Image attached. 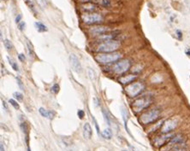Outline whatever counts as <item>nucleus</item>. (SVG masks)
I'll list each match as a JSON object with an SVG mask.
<instances>
[{
    "label": "nucleus",
    "instance_id": "nucleus-1",
    "mask_svg": "<svg viewBox=\"0 0 190 151\" xmlns=\"http://www.w3.org/2000/svg\"><path fill=\"white\" fill-rule=\"evenodd\" d=\"M160 116V110L155 108V109H152L149 111L146 112L143 114H141L140 120L142 124L144 125H148L153 123L154 121H156L157 119Z\"/></svg>",
    "mask_w": 190,
    "mask_h": 151
},
{
    "label": "nucleus",
    "instance_id": "nucleus-2",
    "mask_svg": "<svg viewBox=\"0 0 190 151\" xmlns=\"http://www.w3.org/2000/svg\"><path fill=\"white\" fill-rule=\"evenodd\" d=\"M120 53H105V54H99L95 56V60L99 63H112L114 62H117L118 60L121 58Z\"/></svg>",
    "mask_w": 190,
    "mask_h": 151
},
{
    "label": "nucleus",
    "instance_id": "nucleus-3",
    "mask_svg": "<svg viewBox=\"0 0 190 151\" xmlns=\"http://www.w3.org/2000/svg\"><path fill=\"white\" fill-rule=\"evenodd\" d=\"M152 104V99L149 97H142L136 99L132 104V108L135 113H140L143 109L148 108Z\"/></svg>",
    "mask_w": 190,
    "mask_h": 151
},
{
    "label": "nucleus",
    "instance_id": "nucleus-4",
    "mask_svg": "<svg viewBox=\"0 0 190 151\" xmlns=\"http://www.w3.org/2000/svg\"><path fill=\"white\" fill-rule=\"evenodd\" d=\"M120 47V43L116 40H108L105 41L103 44L99 45L97 49V51L99 52H114Z\"/></svg>",
    "mask_w": 190,
    "mask_h": 151
},
{
    "label": "nucleus",
    "instance_id": "nucleus-5",
    "mask_svg": "<svg viewBox=\"0 0 190 151\" xmlns=\"http://www.w3.org/2000/svg\"><path fill=\"white\" fill-rule=\"evenodd\" d=\"M145 86L142 83L135 82V83H132L129 86H127L126 89H125V92L130 97H135L139 94H140L141 92H143Z\"/></svg>",
    "mask_w": 190,
    "mask_h": 151
},
{
    "label": "nucleus",
    "instance_id": "nucleus-6",
    "mask_svg": "<svg viewBox=\"0 0 190 151\" xmlns=\"http://www.w3.org/2000/svg\"><path fill=\"white\" fill-rule=\"evenodd\" d=\"M83 22L87 25H92V24H100L103 22L104 18L101 15L97 13L85 14L81 16Z\"/></svg>",
    "mask_w": 190,
    "mask_h": 151
},
{
    "label": "nucleus",
    "instance_id": "nucleus-7",
    "mask_svg": "<svg viewBox=\"0 0 190 151\" xmlns=\"http://www.w3.org/2000/svg\"><path fill=\"white\" fill-rule=\"evenodd\" d=\"M178 125V119L176 118H171L164 121V124L161 126L162 133H171L173 130H175Z\"/></svg>",
    "mask_w": 190,
    "mask_h": 151
},
{
    "label": "nucleus",
    "instance_id": "nucleus-8",
    "mask_svg": "<svg viewBox=\"0 0 190 151\" xmlns=\"http://www.w3.org/2000/svg\"><path fill=\"white\" fill-rule=\"evenodd\" d=\"M131 63L129 60H123L118 62L114 67V72L118 74H122L123 73L127 72L130 68Z\"/></svg>",
    "mask_w": 190,
    "mask_h": 151
},
{
    "label": "nucleus",
    "instance_id": "nucleus-9",
    "mask_svg": "<svg viewBox=\"0 0 190 151\" xmlns=\"http://www.w3.org/2000/svg\"><path fill=\"white\" fill-rule=\"evenodd\" d=\"M175 135L171 134V133H163V135L157 137L155 140H154V145L156 147H161L164 145L166 143H169L171 141V139Z\"/></svg>",
    "mask_w": 190,
    "mask_h": 151
},
{
    "label": "nucleus",
    "instance_id": "nucleus-10",
    "mask_svg": "<svg viewBox=\"0 0 190 151\" xmlns=\"http://www.w3.org/2000/svg\"><path fill=\"white\" fill-rule=\"evenodd\" d=\"M69 62H70V65L72 67L73 69L77 73H81L82 72L81 64V62L79 61L78 57L75 54H70L69 55Z\"/></svg>",
    "mask_w": 190,
    "mask_h": 151
},
{
    "label": "nucleus",
    "instance_id": "nucleus-11",
    "mask_svg": "<svg viewBox=\"0 0 190 151\" xmlns=\"http://www.w3.org/2000/svg\"><path fill=\"white\" fill-rule=\"evenodd\" d=\"M62 144L64 145V148L67 150L68 151H72L74 149V143L71 140V138H67V137H64L61 139Z\"/></svg>",
    "mask_w": 190,
    "mask_h": 151
},
{
    "label": "nucleus",
    "instance_id": "nucleus-12",
    "mask_svg": "<svg viewBox=\"0 0 190 151\" xmlns=\"http://www.w3.org/2000/svg\"><path fill=\"white\" fill-rule=\"evenodd\" d=\"M108 31L109 28L105 26H94L92 29H90V33L94 35H104Z\"/></svg>",
    "mask_w": 190,
    "mask_h": 151
},
{
    "label": "nucleus",
    "instance_id": "nucleus-13",
    "mask_svg": "<svg viewBox=\"0 0 190 151\" xmlns=\"http://www.w3.org/2000/svg\"><path fill=\"white\" fill-rule=\"evenodd\" d=\"M185 138H184L183 135H177V136H174L173 138H171V141L169 142V144L171 145H179V144H183L184 142H185Z\"/></svg>",
    "mask_w": 190,
    "mask_h": 151
},
{
    "label": "nucleus",
    "instance_id": "nucleus-14",
    "mask_svg": "<svg viewBox=\"0 0 190 151\" xmlns=\"http://www.w3.org/2000/svg\"><path fill=\"white\" fill-rule=\"evenodd\" d=\"M92 127L89 123H85L83 125V137L86 139H90L92 138Z\"/></svg>",
    "mask_w": 190,
    "mask_h": 151
},
{
    "label": "nucleus",
    "instance_id": "nucleus-15",
    "mask_svg": "<svg viewBox=\"0 0 190 151\" xmlns=\"http://www.w3.org/2000/svg\"><path fill=\"white\" fill-rule=\"evenodd\" d=\"M39 114H40L43 117L49 119H52L54 118V116H55V112L48 111V110L45 109L44 108H39Z\"/></svg>",
    "mask_w": 190,
    "mask_h": 151
},
{
    "label": "nucleus",
    "instance_id": "nucleus-16",
    "mask_svg": "<svg viewBox=\"0 0 190 151\" xmlns=\"http://www.w3.org/2000/svg\"><path fill=\"white\" fill-rule=\"evenodd\" d=\"M136 79V75H132V74H129V75H127V76H123L122 78H120V82H122L123 84H128V83H130L133 80Z\"/></svg>",
    "mask_w": 190,
    "mask_h": 151
},
{
    "label": "nucleus",
    "instance_id": "nucleus-17",
    "mask_svg": "<svg viewBox=\"0 0 190 151\" xmlns=\"http://www.w3.org/2000/svg\"><path fill=\"white\" fill-rule=\"evenodd\" d=\"M34 26L36 27L37 31L39 32V33H44V32H46V31L48 30L46 25H44L43 23H41V22H39V21H36V22L34 23Z\"/></svg>",
    "mask_w": 190,
    "mask_h": 151
},
{
    "label": "nucleus",
    "instance_id": "nucleus-18",
    "mask_svg": "<svg viewBox=\"0 0 190 151\" xmlns=\"http://www.w3.org/2000/svg\"><path fill=\"white\" fill-rule=\"evenodd\" d=\"M102 137L105 139H111L112 138V131L110 128H106L102 131Z\"/></svg>",
    "mask_w": 190,
    "mask_h": 151
},
{
    "label": "nucleus",
    "instance_id": "nucleus-19",
    "mask_svg": "<svg viewBox=\"0 0 190 151\" xmlns=\"http://www.w3.org/2000/svg\"><path fill=\"white\" fill-rule=\"evenodd\" d=\"M121 112H122V115H123V120H124L125 127L128 130V128H127V122H128V119H129V113H128V111L125 109L123 107H122Z\"/></svg>",
    "mask_w": 190,
    "mask_h": 151
},
{
    "label": "nucleus",
    "instance_id": "nucleus-20",
    "mask_svg": "<svg viewBox=\"0 0 190 151\" xmlns=\"http://www.w3.org/2000/svg\"><path fill=\"white\" fill-rule=\"evenodd\" d=\"M82 8H83V10H85L86 11H90V12H92V11H94L95 10H96V6L94 5V4H83L82 5Z\"/></svg>",
    "mask_w": 190,
    "mask_h": 151
},
{
    "label": "nucleus",
    "instance_id": "nucleus-21",
    "mask_svg": "<svg viewBox=\"0 0 190 151\" xmlns=\"http://www.w3.org/2000/svg\"><path fill=\"white\" fill-rule=\"evenodd\" d=\"M7 59H8V61H9L10 65L11 66V67L13 68V70L16 71V72H19V67H18L17 63H16V62H15L13 60L11 59V58H10L9 56H7Z\"/></svg>",
    "mask_w": 190,
    "mask_h": 151
},
{
    "label": "nucleus",
    "instance_id": "nucleus-22",
    "mask_svg": "<svg viewBox=\"0 0 190 151\" xmlns=\"http://www.w3.org/2000/svg\"><path fill=\"white\" fill-rule=\"evenodd\" d=\"M187 148L183 144H179L174 146L170 151H186Z\"/></svg>",
    "mask_w": 190,
    "mask_h": 151
},
{
    "label": "nucleus",
    "instance_id": "nucleus-23",
    "mask_svg": "<svg viewBox=\"0 0 190 151\" xmlns=\"http://www.w3.org/2000/svg\"><path fill=\"white\" fill-rule=\"evenodd\" d=\"M3 42H4V45L5 48H6L8 51H10V50L13 49V45H12V43L9 40H3Z\"/></svg>",
    "mask_w": 190,
    "mask_h": 151
},
{
    "label": "nucleus",
    "instance_id": "nucleus-24",
    "mask_svg": "<svg viewBox=\"0 0 190 151\" xmlns=\"http://www.w3.org/2000/svg\"><path fill=\"white\" fill-rule=\"evenodd\" d=\"M88 74H89V77H90V79H92V81H94L95 79H96V73L95 71L92 69V68H88Z\"/></svg>",
    "mask_w": 190,
    "mask_h": 151
},
{
    "label": "nucleus",
    "instance_id": "nucleus-25",
    "mask_svg": "<svg viewBox=\"0 0 190 151\" xmlns=\"http://www.w3.org/2000/svg\"><path fill=\"white\" fill-rule=\"evenodd\" d=\"M13 96L16 99L18 102H22V100H23V96H22L21 93H20V92H14Z\"/></svg>",
    "mask_w": 190,
    "mask_h": 151
},
{
    "label": "nucleus",
    "instance_id": "nucleus-26",
    "mask_svg": "<svg viewBox=\"0 0 190 151\" xmlns=\"http://www.w3.org/2000/svg\"><path fill=\"white\" fill-rule=\"evenodd\" d=\"M9 103H10L11 105L13 106L14 108H16V109H19L20 108L19 104H18V103H17V102H16V101H15L14 99H10V100H9Z\"/></svg>",
    "mask_w": 190,
    "mask_h": 151
},
{
    "label": "nucleus",
    "instance_id": "nucleus-27",
    "mask_svg": "<svg viewBox=\"0 0 190 151\" xmlns=\"http://www.w3.org/2000/svg\"><path fill=\"white\" fill-rule=\"evenodd\" d=\"M16 81H17V85H18V86L20 87V89L22 90V91H24V86H23L22 81L21 80V79H20L19 77H16Z\"/></svg>",
    "mask_w": 190,
    "mask_h": 151
},
{
    "label": "nucleus",
    "instance_id": "nucleus-28",
    "mask_svg": "<svg viewBox=\"0 0 190 151\" xmlns=\"http://www.w3.org/2000/svg\"><path fill=\"white\" fill-rule=\"evenodd\" d=\"M101 4L104 7L111 6V1L110 0H101Z\"/></svg>",
    "mask_w": 190,
    "mask_h": 151
},
{
    "label": "nucleus",
    "instance_id": "nucleus-29",
    "mask_svg": "<svg viewBox=\"0 0 190 151\" xmlns=\"http://www.w3.org/2000/svg\"><path fill=\"white\" fill-rule=\"evenodd\" d=\"M52 92L54 93V94H57V93H58L59 92V86L58 84H55L54 86L52 87Z\"/></svg>",
    "mask_w": 190,
    "mask_h": 151
},
{
    "label": "nucleus",
    "instance_id": "nucleus-30",
    "mask_svg": "<svg viewBox=\"0 0 190 151\" xmlns=\"http://www.w3.org/2000/svg\"><path fill=\"white\" fill-rule=\"evenodd\" d=\"M25 26H26V23L24 21H21L19 24H18V28L21 31H23L25 29Z\"/></svg>",
    "mask_w": 190,
    "mask_h": 151
},
{
    "label": "nucleus",
    "instance_id": "nucleus-31",
    "mask_svg": "<svg viewBox=\"0 0 190 151\" xmlns=\"http://www.w3.org/2000/svg\"><path fill=\"white\" fill-rule=\"evenodd\" d=\"M103 114H104V118H105V121L107 122V124L110 125H111V120H110V119L108 117V115L106 114V113H105V110H103Z\"/></svg>",
    "mask_w": 190,
    "mask_h": 151
},
{
    "label": "nucleus",
    "instance_id": "nucleus-32",
    "mask_svg": "<svg viewBox=\"0 0 190 151\" xmlns=\"http://www.w3.org/2000/svg\"><path fill=\"white\" fill-rule=\"evenodd\" d=\"M77 114H78V117L81 119H83V117L85 116V113H84L83 110H79V111L77 112Z\"/></svg>",
    "mask_w": 190,
    "mask_h": 151
},
{
    "label": "nucleus",
    "instance_id": "nucleus-33",
    "mask_svg": "<svg viewBox=\"0 0 190 151\" xmlns=\"http://www.w3.org/2000/svg\"><path fill=\"white\" fill-rule=\"evenodd\" d=\"M16 24H19L20 22L21 21V15H17V16L16 17Z\"/></svg>",
    "mask_w": 190,
    "mask_h": 151
},
{
    "label": "nucleus",
    "instance_id": "nucleus-34",
    "mask_svg": "<svg viewBox=\"0 0 190 151\" xmlns=\"http://www.w3.org/2000/svg\"><path fill=\"white\" fill-rule=\"evenodd\" d=\"M18 58L21 62H24L25 59H26V57H25V56H24V54H19V56H18Z\"/></svg>",
    "mask_w": 190,
    "mask_h": 151
},
{
    "label": "nucleus",
    "instance_id": "nucleus-35",
    "mask_svg": "<svg viewBox=\"0 0 190 151\" xmlns=\"http://www.w3.org/2000/svg\"><path fill=\"white\" fill-rule=\"evenodd\" d=\"M2 103H3V106L4 107V108H5V110H8V106H7L6 102H4V101H3Z\"/></svg>",
    "mask_w": 190,
    "mask_h": 151
},
{
    "label": "nucleus",
    "instance_id": "nucleus-36",
    "mask_svg": "<svg viewBox=\"0 0 190 151\" xmlns=\"http://www.w3.org/2000/svg\"><path fill=\"white\" fill-rule=\"evenodd\" d=\"M177 36H179V37H178V39H179V40H181V39H182V33H181V31H177Z\"/></svg>",
    "mask_w": 190,
    "mask_h": 151
},
{
    "label": "nucleus",
    "instance_id": "nucleus-37",
    "mask_svg": "<svg viewBox=\"0 0 190 151\" xmlns=\"http://www.w3.org/2000/svg\"><path fill=\"white\" fill-rule=\"evenodd\" d=\"M0 151H5L4 150V144L1 143V144H0Z\"/></svg>",
    "mask_w": 190,
    "mask_h": 151
},
{
    "label": "nucleus",
    "instance_id": "nucleus-38",
    "mask_svg": "<svg viewBox=\"0 0 190 151\" xmlns=\"http://www.w3.org/2000/svg\"><path fill=\"white\" fill-rule=\"evenodd\" d=\"M1 1H3V0H1Z\"/></svg>",
    "mask_w": 190,
    "mask_h": 151
},
{
    "label": "nucleus",
    "instance_id": "nucleus-39",
    "mask_svg": "<svg viewBox=\"0 0 190 151\" xmlns=\"http://www.w3.org/2000/svg\"><path fill=\"white\" fill-rule=\"evenodd\" d=\"M123 151H126V150H123Z\"/></svg>",
    "mask_w": 190,
    "mask_h": 151
}]
</instances>
